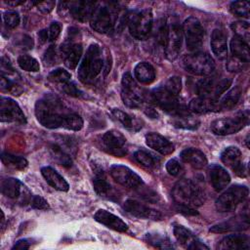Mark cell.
I'll use <instances>...</instances> for the list:
<instances>
[{
	"label": "cell",
	"instance_id": "obj_55",
	"mask_svg": "<svg viewBox=\"0 0 250 250\" xmlns=\"http://www.w3.org/2000/svg\"><path fill=\"white\" fill-rule=\"evenodd\" d=\"M62 91L69 95V96H72V97H78L80 96V92L79 90L77 89V87L75 86L74 83H71V82H68V83H65L62 85Z\"/></svg>",
	"mask_w": 250,
	"mask_h": 250
},
{
	"label": "cell",
	"instance_id": "obj_26",
	"mask_svg": "<svg viewBox=\"0 0 250 250\" xmlns=\"http://www.w3.org/2000/svg\"><path fill=\"white\" fill-rule=\"evenodd\" d=\"M94 219L97 222L116 231L125 232L128 230V226L125 222H123L119 217L113 215L112 213L106 210H104V209L98 210L94 215Z\"/></svg>",
	"mask_w": 250,
	"mask_h": 250
},
{
	"label": "cell",
	"instance_id": "obj_27",
	"mask_svg": "<svg viewBox=\"0 0 250 250\" xmlns=\"http://www.w3.org/2000/svg\"><path fill=\"white\" fill-rule=\"evenodd\" d=\"M249 248V237L242 233L227 235L218 244V249L221 250H248Z\"/></svg>",
	"mask_w": 250,
	"mask_h": 250
},
{
	"label": "cell",
	"instance_id": "obj_25",
	"mask_svg": "<svg viewBox=\"0 0 250 250\" xmlns=\"http://www.w3.org/2000/svg\"><path fill=\"white\" fill-rule=\"evenodd\" d=\"M249 228V220L247 216H237L228 221L219 223L210 228L209 231L215 233H224L233 230H243Z\"/></svg>",
	"mask_w": 250,
	"mask_h": 250
},
{
	"label": "cell",
	"instance_id": "obj_54",
	"mask_svg": "<svg viewBox=\"0 0 250 250\" xmlns=\"http://www.w3.org/2000/svg\"><path fill=\"white\" fill-rule=\"evenodd\" d=\"M61 24L59 22H53L50 27H49V30H48V34H49V39L51 41H54L58 38V36L60 35L61 33Z\"/></svg>",
	"mask_w": 250,
	"mask_h": 250
},
{
	"label": "cell",
	"instance_id": "obj_56",
	"mask_svg": "<svg viewBox=\"0 0 250 250\" xmlns=\"http://www.w3.org/2000/svg\"><path fill=\"white\" fill-rule=\"evenodd\" d=\"M55 2L54 1H43V2H39L36 7L38 8V10L44 14H48L50 13L54 7H55Z\"/></svg>",
	"mask_w": 250,
	"mask_h": 250
},
{
	"label": "cell",
	"instance_id": "obj_7",
	"mask_svg": "<svg viewBox=\"0 0 250 250\" xmlns=\"http://www.w3.org/2000/svg\"><path fill=\"white\" fill-rule=\"evenodd\" d=\"M184 68L195 75H209L215 69V62L213 59L204 52H195L186 55L183 58Z\"/></svg>",
	"mask_w": 250,
	"mask_h": 250
},
{
	"label": "cell",
	"instance_id": "obj_6",
	"mask_svg": "<svg viewBox=\"0 0 250 250\" xmlns=\"http://www.w3.org/2000/svg\"><path fill=\"white\" fill-rule=\"evenodd\" d=\"M249 189L242 185H235L229 188L216 200V208L219 212L226 213L233 211L248 196Z\"/></svg>",
	"mask_w": 250,
	"mask_h": 250
},
{
	"label": "cell",
	"instance_id": "obj_8",
	"mask_svg": "<svg viewBox=\"0 0 250 250\" xmlns=\"http://www.w3.org/2000/svg\"><path fill=\"white\" fill-rule=\"evenodd\" d=\"M249 123V112L247 110L239 112L233 117H225L214 120L210 128L212 132L219 136H226L237 133Z\"/></svg>",
	"mask_w": 250,
	"mask_h": 250
},
{
	"label": "cell",
	"instance_id": "obj_39",
	"mask_svg": "<svg viewBox=\"0 0 250 250\" xmlns=\"http://www.w3.org/2000/svg\"><path fill=\"white\" fill-rule=\"evenodd\" d=\"M135 159L147 168H154L159 164V159L145 150H137L134 153Z\"/></svg>",
	"mask_w": 250,
	"mask_h": 250
},
{
	"label": "cell",
	"instance_id": "obj_46",
	"mask_svg": "<svg viewBox=\"0 0 250 250\" xmlns=\"http://www.w3.org/2000/svg\"><path fill=\"white\" fill-rule=\"evenodd\" d=\"M1 89L2 91L10 92L13 95H20L22 91V89L15 80H12L11 78L5 77L3 75L1 76Z\"/></svg>",
	"mask_w": 250,
	"mask_h": 250
},
{
	"label": "cell",
	"instance_id": "obj_45",
	"mask_svg": "<svg viewBox=\"0 0 250 250\" xmlns=\"http://www.w3.org/2000/svg\"><path fill=\"white\" fill-rule=\"evenodd\" d=\"M70 78H71L70 73L62 68H57V69L51 71L48 75V79L50 81L60 83L62 85L68 83L70 81Z\"/></svg>",
	"mask_w": 250,
	"mask_h": 250
},
{
	"label": "cell",
	"instance_id": "obj_30",
	"mask_svg": "<svg viewBox=\"0 0 250 250\" xmlns=\"http://www.w3.org/2000/svg\"><path fill=\"white\" fill-rule=\"evenodd\" d=\"M41 174L45 181L55 189L60 191H67L69 188L68 183L52 167L46 166L41 169Z\"/></svg>",
	"mask_w": 250,
	"mask_h": 250
},
{
	"label": "cell",
	"instance_id": "obj_13",
	"mask_svg": "<svg viewBox=\"0 0 250 250\" xmlns=\"http://www.w3.org/2000/svg\"><path fill=\"white\" fill-rule=\"evenodd\" d=\"M1 192L12 199L17 200L21 204H26L31 201V193L26 187L18 179L8 178L1 183Z\"/></svg>",
	"mask_w": 250,
	"mask_h": 250
},
{
	"label": "cell",
	"instance_id": "obj_57",
	"mask_svg": "<svg viewBox=\"0 0 250 250\" xmlns=\"http://www.w3.org/2000/svg\"><path fill=\"white\" fill-rule=\"evenodd\" d=\"M29 247H30V242L27 239H21L16 242V244L13 246V249L24 250V249H28Z\"/></svg>",
	"mask_w": 250,
	"mask_h": 250
},
{
	"label": "cell",
	"instance_id": "obj_18",
	"mask_svg": "<svg viewBox=\"0 0 250 250\" xmlns=\"http://www.w3.org/2000/svg\"><path fill=\"white\" fill-rule=\"evenodd\" d=\"M82 51L83 48L81 43L65 41L63 44H62L61 55L67 68L74 69L77 66L82 56Z\"/></svg>",
	"mask_w": 250,
	"mask_h": 250
},
{
	"label": "cell",
	"instance_id": "obj_58",
	"mask_svg": "<svg viewBox=\"0 0 250 250\" xmlns=\"http://www.w3.org/2000/svg\"><path fill=\"white\" fill-rule=\"evenodd\" d=\"M38 36H39V39L41 41V43H44L46 42L47 40V37H48V33H47V30L43 29V30H40L39 33H38Z\"/></svg>",
	"mask_w": 250,
	"mask_h": 250
},
{
	"label": "cell",
	"instance_id": "obj_2",
	"mask_svg": "<svg viewBox=\"0 0 250 250\" xmlns=\"http://www.w3.org/2000/svg\"><path fill=\"white\" fill-rule=\"evenodd\" d=\"M172 195L177 204L188 207H198L205 201L202 189L191 180L182 179L174 186Z\"/></svg>",
	"mask_w": 250,
	"mask_h": 250
},
{
	"label": "cell",
	"instance_id": "obj_36",
	"mask_svg": "<svg viewBox=\"0 0 250 250\" xmlns=\"http://www.w3.org/2000/svg\"><path fill=\"white\" fill-rule=\"evenodd\" d=\"M171 122L177 128L188 129V130H194L200 124L198 119L193 118L188 113L181 114V115H174Z\"/></svg>",
	"mask_w": 250,
	"mask_h": 250
},
{
	"label": "cell",
	"instance_id": "obj_49",
	"mask_svg": "<svg viewBox=\"0 0 250 250\" xmlns=\"http://www.w3.org/2000/svg\"><path fill=\"white\" fill-rule=\"evenodd\" d=\"M3 20L5 24L10 28H15L20 23V16L15 11H8L3 14Z\"/></svg>",
	"mask_w": 250,
	"mask_h": 250
},
{
	"label": "cell",
	"instance_id": "obj_12",
	"mask_svg": "<svg viewBox=\"0 0 250 250\" xmlns=\"http://www.w3.org/2000/svg\"><path fill=\"white\" fill-rule=\"evenodd\" d=\"M152 99L155 104L161 107L164 111L172 114V115H181L188 113V110L182 107L176 96L169 93L164 87L155 88L151 93Z\"/></svg>",
	"mask_w": 250,
	"mask_h": 250
},
{
	"label": "cell",
	"instance_id": "obj_3",
	"mask_svg": "<svg viewBox=\"0 0 250 250\" xmlns=\"http://www.w3.org/2000/svg\"><path fill=\"white\" fill-rule=\"evenodd\" d=\"M104 66L102 51L99 45L91 44L80 62L78 68V78L83 83L92 82L101 72Z\"/></svg>",
	"mask_w": 250,
	"mask_h": 250
},
{
	"label": "cell",
	"instance_id": "obj_31",
	"mask_svg": "<svg viewBox=\"0 0 250 250\" xmlns=\"http://www.w3.org/2000/svg\"><path fill=\"white\" fill-rule=\"evenodd\" d=\"M180 157L184 162L191 165L195 169H202L207 164V158L205 154L197 148H186L181 152Z\"/></svg>",
	"mask_w": 250,
	"mask_h": 250
},
{
	"label": "cell",
	"instance_id": "obj_20",
	"mask_svg": "<svg viewBox=\"0 0 250 250\" xmlns=\"http://www.w3.org/2000/svg\"><path fill=\"white\" fill-rule=\"evenodd\" d=\"M123 209L137 217V218H143V219H150V220H159L161 219L162 215L157 210H154L143 203H140L133 199H128L123 204Z\"/></svg>",
	"mask_w": 250,
	"mask_h": 250
},
{
	"label": "cell",
	"instance_id": "obj_28",
	"mask_svg": "<svg viewBox=\"0 0 250 250\" xmlns=\"http://www.w3.org/2000/svg\"><path fill=\"white\" fill-rule=\"evenodd\" d=\"M146 144L160 154L167 155L174 151V145L158 133L150 132L146 135Z\"/></svg>",
	"mask_w": 250,
	"mask_h": 250
},
{
	"label": "cell",
	"instance_id": "obj_16",
	"mask_svg": "<svg viewBox=\"0 0 250 250\" xmlns=\"http://www.w3.org/2000/svg\"><path fill=\"white\" fill-rule=\"evenodd\" d=\"M0 119L2 122H15L23 124L25 116L17 102L11 98L2 97L0 100Z\"/></svg>",
	"mask_w": 250,
	"mask_h": 250
},
{
	"label": "cell",
	"instance_id": "obj_9",
	"mask_svg": "<svg viewBox=\"0 0 250 250\" xmlns=\"http://www.w3.org/2000/svg\"><path fill=\"white\" fill-rule=\"evenodd\" d=\"M121 84V99L124 104L131 108L141 107L144 102V95L130 72L123 74Z\"/></svg>",
	"mask_w": 250,
	"mask_h": 250
},
{
	"label": "cell",
	"instance_id": "obj_10",
	"mask_svg": "<svg viewBox=\"0 0 250 250\" xmlns=\"http://www.w3.org/2000/svg\"><path fill=\"white\" fill-rule=\"evenodd\" d=\"M101 149L115 157L125 156L128 152L126 138L116 130L105 132L100 140Z\"/></svg>",
	"mask_w": 250,
	"mask_h": 250
},
{
	"label": "cell",
	"instance_id": "obj_14",
	"mask_svg": "<svg viewBox=\"0 0 250 250\" xmlns=\"http://www.w3.org/2000/svg\"><path fill=\"white\" fill-rule=\"evenodd\" d=\"M183 41V30L177 22H172L168 25L167 36L164 45L165 56L168 60L174 61L179 56Z\"/></svg>",
	"mask_w": 250,
	"mask_h": 250
},
{
	"label": "cell",
	"instance_id": "obj_1",
	"mask_svg": "<svg viewBox=\"0 0 250 250\" xmlns=\"http://www.w3.org/2000/svg\"><path fill=\"white\" fill-rule=\"evenodd\" d=\"M35 116L41 125L49 129L65 128L79 131L83 127L81 116L68 109L57 96L51 94L36 102Z\"/></svg>",
	"mask_w": 250,
	"mask_h": 250
},
{
	"label": "cell",
	"instance_id": "obj_4",
	"mask_svg": "<svg viewBox=\"0 0 250 250\" xmlns=\"http://www.w3.org/2000/svg\"><path fill=\"white\" fill-rule=\"evenodd\" d=\"M128 27L131 35L138 40L146 39L152 28V14L150 10H135L128 15Z\"/></svg>",
	"mask_w": 250,
	"mask_h": 250
},
{
	"label": "cell",
	"instance_id": "obj_21",
	"mask_svg": "<svg viewBox=\"0 0 250 250\" xmlns=\"http://www.w3.org/2000/svg\"><path fill=\"white\" fill-rule=\"evenodd\" d=\"M97 6L96 2L92 1H71L67 2V8L70 15L77 21L85 22L89 21Z\"/></svg>",
	"mask_w": 250,
	"mask_h": 250
},
{
	"label": "cell",
	"instance_id": "obj_11",
	"mask_svg": "<svg viewBox=\"0 0 250 250\" xmlns=\"http://www.w3.org/2000/svg\"><path fill=\"white\" fill-rule=\"evenodd\" d=\"M183 32L188 49L189 51H197L201 47L204 38V29L200 21L194 17L188 18L184 21Z\"/></svg>",
	"mask_w": 250,
	"mask_h": 250
},
{
	"label": "cell",
	"instance_id": "obj_48",
	"mask_svg": "<svg viewBox=\"0 0 250 250\" xmlns=\"http://www.w3.org/2000/svg\"><path fill=\"white\" fill-rule=\"evenodd\" d=\"M246 63H247V62L232 56L231 58H229L228 60L226 67L230 72H238V71H241L244 68Z\"/></svg>",
	"mask_w": 250,
	"mask_h": 250
},
{
	"label": "cell",
	"instance_id": "obj_15",
	"mask_svg": "<svg viewBox=\"0 0 250 250\" xmlns=\"http://www.w3.org/2000/svg\"><path fill=\"white\" fill-rule=\"evenodd\" d=\"M109 174L116 183L125 188H138L144 185L142 178L138 174L123 165H112L109 169Z\"/></svg>",
	"mask_w": 250,
	"mask_h": 250
},
{
	"label": "cell",
	"instance_id": "obj_34",
	"mask_svg": "<svg viewBox=\"0 0 250 250\" xmlns=\"http://www.w3.org/2000/svg\"><path fill=\"white\" fill-rule=\"evenodd\" d=\"M111 114L126 129H129V130H132V131H138L139 129L142 128L141 123L137 119L133 118L131 115H129L128 113H126V112L120 110V109H117V108L112 109Z\"/></svg>",
	"mask_w": 250,
	"mask_h": 250
},
{
	"label": "cell",
	"instance_id": "obj_33",
	"mask_svg": "<svg viewBox=\"0 0 250 250\" xmlns=\"http://www.w3.org/2000/svg\"><path fill=\"white\" fill-rule=\"evenodd\" d=\"M230 51L232 53V56L239 58L245 62L249 61L250 53L248 44L235 35L230 40Z\"/></svg>",
	"mask_w": 250,
	"mask_h": 250
},
{
	"label": "cell",
	"instance_id": "obj_52",
	"mask_svg": "<svg viewBox=\"0 0 250 250\" xmlns=\"http://www.w3.org/2000/svg\"><path fill=\"white\" fill-rule=\"evenodd\" d=\"M166 170L167 172L172 175V176H178L181 173L182 170V166L180 164V162L177 159H170L167 163H166Z\"/></svg>",
	"mask_w": 250,
	"mask_h": 250
},
{
	"label": "cell",
	"instance_id": "obj_23",
	"mask_svg": "<svg viewBox=\"0 0 250 250\" xmlns=\"http://www.w3.org/2000/svg\"><path fill=\"white\" fill-rule=\"evenodd\" d=\"M188 110L193 113H208L221 110L220 101L211 97H198L192 99L188 104Z\"/></svg>",
	"mask_w": 250,
	"mask_h": 250
},
{
	"label": "cell",
	"instance_id": "obj_43",
	"mask_svg": "<svg viewBox=\"0 0 250 250\" xmlns=\"http://www.w3.org/2000/svg\"><path fill=\"white\" fill-rule=\"evenodd\" d=\"M231 29L235 33V36L242 39L248 44L250 37V27L246 21H235L231 23Z\"/></svg>",
	"mask_w": 250,
	"mask_h": 250
},
{
	"label": "cell",
	"instance_id": "obj_5",
	"mask_svg": "<svg viewBox=\"0 0 250 250\" xmlns=\"http://www.w3.org/2000/svg\"><path fill=\"white\" fill-rule=\"evenodd\" d=\"M117 13L111 4H100L96 6L90 19L91 27L99 33H108L112 31L117 20Z\"/></svg>",
	"mask_w": 250,
	"mask_h": 250
},
{
	"label": "cell",
	"instance_id": "obj_51",
	"mask_svg": "<svg viewBox=\"0 0 250 250\" xmlns=\"http://www.w3.org/2000/svg\"><path fill=\"white\" fill-rule=\"evenodd\" d=\"M43 61L45 62V65H53L54 63L58 62V55H57V50L55 46H50L43 57Z\"/></svg>",
	"mask_w": 250,
	"mask_h": 250
},
{
	"label": "cell",
	"instance_id": "obj_42",
	"mask_svg": "<svg viewBox=\"0 0 250 250\" xmlns=\"http://www.w3.org/2000/svg\"><path fill=\"white\" fill-rule=\"evenodd\" d=\"M18 63L21 69L26 71L36 72L40 69V65L37 60L28 55H21L18 58Z\"/></svg>",
	"mask_w": 250,
	"mask_h": 250
},
{
	"label": "cell",
	"instance_id": "obj_50",
	"mask_svg": "<svg viewBox=\"0 0 250 250\" xmlns=\"http://www.w3.org/2000/svg\"><path fill=\"white\" fill-rule=\"evenodd\" d=\"M230 84H231V79H228V78L223 79L219 83L215 84L214 90L212 93V98L218 99L223 93H225L227 91V89L230 86Z\"/></svg>",
	"mask_w": 250,
	"mask_h": 250
},
{
	"label": "cell",
	"instance_id": "obj_24",
	"mask_svg": "<svg viewBox=\"0 0 250 250\" xmlns=\"http://www.w3.org/2000/svg\"><path fill=\"white\" fill-rule=\"evenodd\" d=\"M207 172L210 184L216 191L223 190L230 182V177L227 170L218 164L210 165Z\"/></svg>",
	"mask_w": 250,
	"mask_h": 250
},
{
	"label": "cell",
	"instance_id": "obj_44",
	"mask_svg": "<svg viewBox=\"0 0 250 250\" xmlns=\"http://www.w3.org/2000/svg\"><path fill=\"white\" fill-rule=\"evenodd\" d=\"M249 2L247 1H234L230 4V12L240 18L248 19L249 18Z\"/></svg>",
	"mask_w": 250,
	"mask_h": 250
},
{
	"label": "cell",
	"instance_id": "obj_37",
	"mask_svg": "<svg viewBox=\"0 0 250 250\" xmlns=\"http://www.w3.org/2000/svg\"><path fill=\"white\" fill-rule=\"evenodd\" d=\"M241 96V90L238 87L230 89L220 101L221 109H231L239 101Z\"/></svg>",
	"mask_w": 250,
	"mask_h": 250
},
{
	"label": "cell",
	"instance_id": "obj_29",
	"mask_svg": "<svg viewBox=\"0 0 250 250\" xmlns=\"http://www.w3.org/2000/svg\"><path fill=\"white\" fill-rule=\"evenodd\" d=\"M211 48L214 55L219 60H224L228 55V44L227 36L221 29H214L211 34Z\"/></svg>",
	"mask_w": 250,
	"mask_h": 250
},
{
	"label": "cell",
	"instance_id": "obj_17",
	"mask_svg": "<svg viewBox=\"0 0 250 250\" xmlns=\"http://www.w3.org/2000/svg\"><path fill=\"white\" fill-rule=\"evenodd\" d=\"M93 187L99 196L112 201L119 200L118 192L107 182L104 171L101 169L96 170L95 172V176L93 178Z\"/></svg>",
	"mask_w": 250,
	"mask_h": 250
},
{
	"label": "cell",
	"instance_id": "obj_32",
	"mask_svg": "<svg viewBox=\"0 0 250 250\" xmlns=\"http://www.w3.org/2000/svg\"><path fill=\"white\" fill-rule=\"evenodd\" d=\"M134 74L135 78L142 84H150L155 79V70L146 62H139L134 68Z\"/></svg>",
	"mask_w": 250,
	"mask_h": 250
},
{
	"label": "cell",
	"instance_id": "obj_53",
	"mask_svg": "<svg viewBox=\"0 0 250 250\" xmlns=\"http://www.w3.org/2000/svg\"><path fill=\"white\" fill-rule=\"evenodd\" d=\"M30 204H31L32 208L38 209V210H46V209L49 208L48 202L43 197H41L39 195L32 196Z\"/></svg>",
	"mask_w": 250,
	"mask_h": 250
},
{
	"label": "cell",
	"instance_id": "obj_47",
	"mask_svg": "<svg viewBox=\"0 0 250 250\" xmlns=\"http://www.w3.org/2000/svg\"><path fill=\"white\" fill-rule=\"evenodd\" d=\"M164 88L169 93H171L172 95L177 96L181 92V90H182V80H181V78L179 76H172V77H170L166 81Z\"/></svg>",
	"mask_w": 250,
	"mask_h": 250
},
{
	"label": "cell",
	"instance_id": "obj_38",
	"mask_svg": "<svg viewBox=\"0 0 250 250\" xmlns=\"http://www.w3.org/2000/svg\"><path fill=\"white\" fill-rule=\"evenodd\" d=\"M50 152L53 158L62 166L70 167L72 164V160L68 154H66L62 147L57 145H52L50 146Z\"/></svg>",
	"mask_w": 250,
	"mask_h": 250
},
{
	"label": "cell",
	"instance_id": "obj_19",
	"mask_svg": "<svg viewBox=\"0 0 250 250\" xmlns=\"http://www.w3.org/2000/svg\"><path fill=\"white\" fill-rule=\"evenodd\" d=\"M221 160L237 176L245 177V169L241 162V151L236 146H229L225 148L221 153Z\"/></svg>",
	"mask_w": 250,
	"mask_h": 250
},
{
	"label": "cell",
	"instance_id": "obj_59",
	"mask_svg": "<svg viewBox=\"0 0 250 250\" xmlns=\"http://www.w3.org/2000/svg\"><path fill=\"white\" fill-rule=\"evenodd\" d=\"M23 3H24V1H22V0H21V1H6V4L11 5V6H19Z\"/></svg>",
	"mask_w": 250,
	"mask_h": 250
},
{
	"label": "cell",
	"instance_id": "obj_22",
	"mask_svg": "<svg viewBox=\"0 0 250 250\" xmlns=\"http://www.w3.org/2000/svg\"><path fill=\"white\" fill-rule=\"evenodd\" d=\"M177 241L187 249H208L206 245L201 243L190 230L181 225H175L173 229Z\"/></svg>",
	"mask_w": 250,
	"mask_h": 250
},
{
	"label": "cell",
	"instance_id": "obj_35",
	"mask_svg": "<svg viewBox=\"0 0 250 250\" xmlns=\"http://www.w3.org/2000/svg\"><path fill=\"white\" fill-rule=\"evenodd\" d=\"M1 160L6 167L14 170H23L27 167L28 164L27 160L24 157L14 155L8 152L1 153Z\"/></svg>",
	"mask_w": 250,
	"mask_h": 250
},
{
	"label": "cell",
	"instance_id": "obj_40",
	"mask_svg": "<svg viewBox=\"0 0 250 250\" xmlns=\"http://www.w3.org/2000/svg\"><path fill=\"white\" fill-rule=\"evenodd\" d=\"M215 82L213 78L206 77L202 78L199 80L196 84L195 90L196 93L199 95V97H211L212 98V93L214 90Z\"/></svg>",
	"mask_w": 250,
	"mask_h": 250
},
{
	"label": "cell",
	"instance_id": "obj_41",
	"mask_svg": "<svg viewBox=\"0 0 250 250\" xmlns=\"http://www.w3.org/2000/svg\"><path fill=\"white\" fill-rule=\"evenodd\" d=\"M146 240L149 244H151L155 248H161V249L173 248V245L170 242L169 238L166 237L165 235H161L158 233H147Z\"/></svg>",
	"mask_w": 250,
	"mask_h": 250
}]
</instances>
